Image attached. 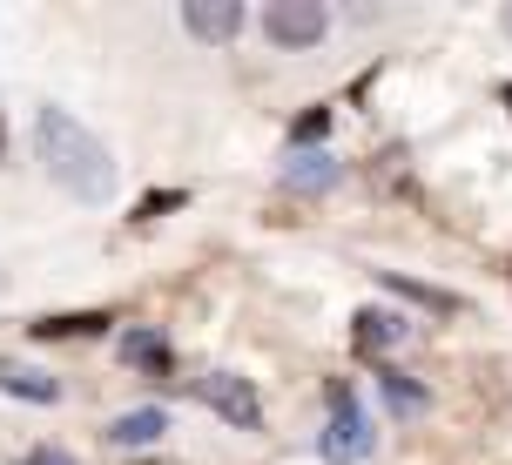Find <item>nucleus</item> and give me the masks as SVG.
<instances>
[{"label":"nucleus","instance_id":"obj_1","mask_svg":"<svg viewBox=\"0 0 512 465\" xmlns=\"http://www.w3.org/2000/svg\"><path fill=\"white\" fill-rule=\"evenodd\" d=\"M34 155H41V169H48L75 203L102 209L115 196V155H108L102 135H88L68 115V108H41L34 115Z\"/></svg>","mask_w":512,"mask_h":465},{"label":"nucleus","instance_id":"obj_2","mask_svg":"<svg viewBox=\"0 0 512 465\" xmlns=\"http://www.w3.org/2000/svg\"><path fill=\"white\" fill-rule=\"evenodd\" d=\"M371 418L358 412V398H351V385H331V425H324V439H317V452L331 465H358L364 452H371Z\"/></svg>","mask_w":512,"mask_h":465},{"label":"nucleus","instance_id":"obj_3","mask_svg":"<svg viewBox=\"0 0 512 465\" xmlns=\"http://www.w3.org/2000/svg\"><path fill=\"white\" fill-rule=\"evenodd\" d=\"M263 34L277 48H317L331 34V7L324 0H270L263 7Z\"/></svg>","mask_w":512,"mask_h":465},{"label":"nucleus","instance_id":"obj_4","mask_svg":"<svg viewBox=\"0 0 512 465\" xmlns=\"http://www.w3.org/2000/svg\"><path fill=\"white\" fill-rule=\"evenodd\" d=\"M196 398H203L223 425H236V432H256V425H263V398H256V385L236 378V371H209L203 385H196Z\"/></svg>","mask_w":512,"mask_h":465},{"label":"nucleus","instance_id":"obj_5","mask_svg":"<svg viewBox=\"0 0 512 465\" xmlns=\"http://www.w3.org/2000/svg\"><path fill=\"white\" fill-rule=\"evenodd\" d=\"M182 27H189L196 41H236L243 7H236V0H182Z\"/></svg>","mask_w":512,"mask_h":465},{"label":"nucleus","instance_id":"obj_6","mask_svg":"<svg viewBox=\"0 0 512 465\" xmlns=\"http://www.w3.org/2000/svg\"><path fill=\"white\" fill-rule=\"evenodd\" d=\"M162 432H169V412H162V405H142V412L108 418V445H122V452H135V445H155Z\"/></svg>","mask_w":512,"mask_h":465},{"label":"nucleus","instance_id":"obj_7","mask_svg":"<svg viewBox=\"0 0 512 465\" xmlns=\"http://www.w3.org/2000/svg\"><path fill=\"white\" fill-rule=\"evenodd\" d=\"M337 176H344V169H337L331 149H297L283 162V189H331Z\"/></svg>","mask_w":512,"mask_h":465},{"label":"nucleus","instance_id":"obj_8","mask_svg":"<svg viewBox=\"0 0 512 465\" xmlns=\"http://www.w3.org/2000/svg\"><path fill=\"white\" fill-rule=\"evenodd\" d=\"M115 351H122V364L149 371V378H162V371H169V344H162L155 331H142V324H128V331L115 337Z\"/></svg>","mask_w":512,"mask_h":465},{"label":"nucleus","instance_id":"obj_9","mask_svg":"<svg viewBox=\"0 0 512 465\" xmlns=\"http://www.w3.org/2000/svg\"><path fill=\"white\" fill-rule=\"evenodd\" d=\"M384 284L398 290V297H411L418 310H438V317H459L465 297H452V290H438V284H411V277H398V270H384Z\"/></svg>","mask_w":512,"mask_h":465},{"label":"nucleus","instance_id":"obj_10","mask_svg":"<svg viewBox=\"0 0 512 465\" xmlns=\"http://www.w3.org/2000/svg\"><path fill=\"white\" fill-rule=\"evenodd\" d=\"M108 324H115V317H108V310H75V317H41V324H34V337H102Z\"/></svg>","mask_w":512,"mask_h":465},{"label":"nucleus","instance_id":"obj_11","mask_svg":"<svg viewBox=\"0 0 512 465\" xmlns=\"http://www.w3.org/2000/svg\"><path fill=\"white\" fill-rule=\"evenodd\" d=\"M405 337V324L391 317V310H358V351L371 358V351H391Z\"/></svg>","mask_w":512,"mask_h":465},{"label":"nucleus","instance_id":"obj_12","mask_svg":"<svg viewBox=\"0 0 512 465\" xmlns=\"http://www.w3.org/2000/svg\"><path fill=\"white\" fill-rule=\"evenodd\" d=\"M0 391H14V398H27V405H54V398H61V385L41 378V371H0Z\"/></svg>","mask_w":512,"mask_h":465},{"label":"nucleus","instance_id":"obj_13","mask_svg":"<svg viewBox=\"0 0 512 465\" xmlns=\"http://www.w3.org/2000/svg\"><path fill=\"white\" fill-rule=\"evenodd\" d=\"M378 385H384V398H391L398 412H418V405H425V385H411L405 371H378Z\"/></svg>","mask_w":512,"mask_h":465},{"label":"nucleus","instance_id":"obj_14","mask_svg":"<svg viewBox=\"0 0 512 465\" xmlns=\"http://www.w3.org/2000/svg\"><path fill=\"white\" fill-rule=\"evenodd\" d=\"M317 135H331V108H310V115H297L290 142H317Z\"/></svg>","mask_w":512,"mask_h":465},{"label":"nucleus","instance_id":"obj_15","mask_svg":"<svg viewBox=\"0 0 512 465\" xmlns=\"http://www.w3.org/2000/svg\"><path fill=\"white\" fill-rule=\"evenodd\" d=\"M162 209H182V189H169V196H142V209H135V223H155Z\"/></svg>","mask_w":512,"mask_h":465},{"label":"nucleus","instance_id":"obj_16","mask_svg":"<svg viewBox=\"0 0 512 465\" xmlns=\"http://www.w3.org/2000/svg\"><path fill=\"white\" fill-rule=\"evenodd\" d=\"M21 465H75V459H68V452H61V445H34V452H27Z\"/></svg>","mask_w":512,"mask_h":465},{"label":"nucleus","instance_id":"obj_17","mask_svg":"<svg viewBox=\"0 0 512 465\" xmlns=\"http://www.w3.org/2000/svg\"><path fill=\"white\" fill-rule=\"evenodd\" d=\"M499 34H506V41H512V7H499Z\"/></svg>","mask_w":512,"mask_h":465},{"label":"nucleus","instance_id":"obj_18","mask_svg":"<svg viewBox=\"0 0 512 465\" xmlns=\"http://www.w3.org/2000/svg\"><path fill=\"white\" fill-rule=\"evenodd\" d=\"M499 95H506V108H512V81H506V88H499Z\"/></svg>","mask_w":512,"mask_h":465}]
</instances>
